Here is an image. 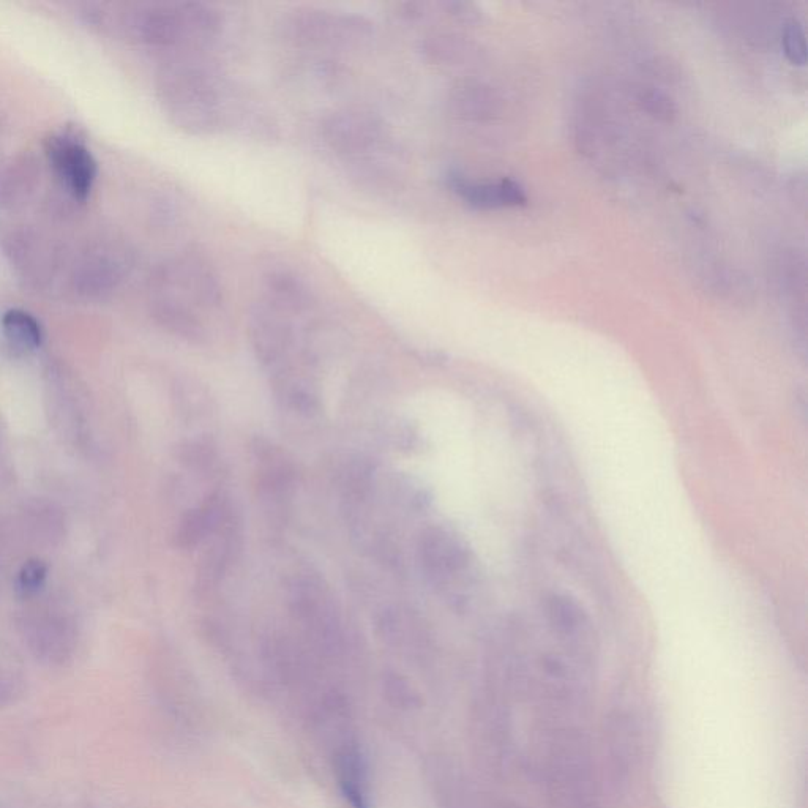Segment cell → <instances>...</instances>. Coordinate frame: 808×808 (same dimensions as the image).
I'll return each mask as SVG.
<instances>
[{
  "instance_id": "277c9868",
  "label": "cell",
  "mask_w": 808,
  "mask_h": 808,
  "mask_svg": "<svg viewBox=\"0 0 808 808\" xmlns=\"http://www.w3.org/2000/svg\"><path fill=\"white\" fill-rule=\"evenodd\" d=\"M286 29L291 38L305 45H337L354 42L370 34V24L365 19L315 10L292 16Z\"/></svg>"
},
{
  "instance_id": "6da1fadb",
  "label": "cell",
  "mask_w": 808,
  "mask_h": 808,
  "mask_svg": "<svg viewBox=\"0 0 808 808\" xmlns=\"http://www.w3.org/2000/svg\"><path fill=\"white\" fill-rule=\"evenodd\" d=\"M228 89L206 67H187L174 73L169 84V105L177 122L196 135H212L225 127L229 109Z\"/></svg>"
},
{
  "instance_id": "3957f363",
  "label": "cell",
  "mask_w": 808,
  "mask_h": 808,
  "mask_svg": "<svg viewBox=\"0 0 808 808\" xmlns=\"http://www.w3.org/2000/svg\"><path fill=\"white\" fill-rule=\"evenodd\" d=\"M288 318L267 303L251 313V345L261 365L270 370L285 368L296 348V333Z\"/></svg>"
},
{
  "instance_id": "8fae6325",
  "label": "cell",
  "mask_w": 808,
  "mask_h": 808,
  "mask_svg": "<svg viewBox=\"0 0 808 808\" xmlns=\"http://www.w3.org/2000/svg\"><path fill=\"white\" fill-rule=\"evenodd\" d=\"M452 105L458 116L480 119L487 116L493 108V97L487 87L476 83H464L453 90Z\"/></svg>"
},
{
  "instance_id": "52a82bcc",
  "label": "cell",
  "mask_w": 808,
  "mask_h": 808,
  "mask_svg": "<svg viewBox=\"0 0 808 808\" xmlns=\"http://www.w3.org/2000/svg\"><path fill=\"white\" fill-rule=\"evenodd\" d=\"M267 305L283 315H299L311 305V294L300 278L286 270H275L266 277Z\"/></svg>"
},
{
  "instance_id": "4fadbf2b",
  "label": "cell",
  "mask_w": 808,
  "mask_h": 808,
  "mask_svg": "<svg viewBox=\"0 0 808 808\" xmlns=\"http://www.w3.org/2000/svg\"><path fill=\"white\" fill-rule=\"evenodd\" d=\"M783 51L786 57L796 65H804L807 60V42L804 27L796 19H790L783 27Z\"/></svg>"
},
{
  "instance_id": "8992f818",
  "label": "cell",
  "mask_w": 808,
  "mask_h": 808,
  "mask_svg": "<svg viewBox=\"0 0 808 808\" xmlns=\"http://www.w3.org/2000/svg\"><path fill=\"white\" fill-rule=\"evenodd\" d=\"M48 157L73 196L86 199L97 176V161L89 149L72 136H53L48 141Z\"/></svg>"
},
{
  "instance_id": "9a60e30c",
  "label": "cell",
  "mask_w": 808,
  "mask_h": 808,
  "mask_svg": "<svg viewBox=\"0 0 808 808\" xmlns=\"http://www.w3.org/2000/svg\"><path fill=\"white\" fill-rule=\"evenodd\" d=\"M496 808H523V807H520V805L515 804V802H512V804H501V805H498V807H496Z\"/></svg>"
},
{
  "instance_id": "5bb4252c",
  "label": "cell",
  "mask_w": 808,
  "mask_h": 808,
  "mask_svg": "<svg viewBox=\"0 0 808 808\" xmlns=\"http://www.w3.org/2000/svg\"><path fill=\"white\" fill-rule=\"evenodd\" d=\"M641 101H643L644 108L648 109L652 116L659 117V119L670 120L676 113L673 101L662 92H657V90L644 92Z\"/></svg>"
},
{
  "instance_id": "7a4b0ae2",
  "label": "cell",
  "mask_w": 808,
  "mask_h": 808,
  "mask_svg": "<svg viewBox=\"0 0 808 808\" xmlns=\"http://www.w3.org/2000/svg\"><path fill=\"white\" fill-rule=\"evenodd\" d=\"M327 146L348 160L375 163L389 143L386 125L375 114L362 109H343L330 114L321 125Z\"/></svg>"
},
{
  "instance_id": "30bf717a",
  "label": "cell",
  "mask_w": 808,
  "mask_h": 808,
  "mask_svg": "<svg viewBox=\"0 0 808 808\" xmlns=\"http://www.w3.org/2000/svg\"><path fill=\"white\" fill-rule=\"evenodd\" d=\"M449 185L460 198L477 209H498L504 207L501 182L498 184H479L466 179L461 174H450Z\"/></svg>"
},
{
  "instance_id": "9c48e42d",
  "label": "cell",
  "mask_w": 808,
  "mask_h": 808,
  "mask_svg": "<svg viewBox=\"0 0 808 808\" xmlns=\"http://www.w3.org/2000/svg\"><path fill=\"white\" fill-rule=\"evenodd\" d=\"M5 337L19 349H35L42 345V327L27 311L10 310L2 318Z\"/></svg>"
},
{
  "instance_id": "7c38bea8",
  "label": "cell",
  "mask_w": 808,
  "mask_h": 808,
  "mask_svg": "<svg viewBox=\"0 0 808 808\" xmlns=\"http://www.w3.org/2000/svg\"><path fill=\"white\" fill-rule=\"evenodd\" d=\"M46 575H48V565L42 559H30L19 570L16 591L24 599L32 597L43 588Z\"/></svg>"
},
{
  "instance_id": "5b68a950",
  "label": "cell",
  "mask_w": 808,
  "mask_h": 808,
  "mask_svg": "<svg viewBox=\"0 0 808 808\" xmlns=\"http://www.w3.org/2000/svg\"><path fill=\"white\" fill-rule=\"evenodd\" d=\"M423 570L436 583H447L469 567V551L458 537L442 528L423 532L419 542Z\"/></svg>"
},
{
  "instance_id": "ba28073f",
  "label": "cell",
  "mask_w": 808,
  "mask_h": 808,
  "mask_svg": "<svg viewBox=\"0 0 808 808\" xmlns=\"http://www.w3.org/2000/svg\"><path fill=\"white\" fill-rule=\"evenodd\" d=\"M547 616L551 627L558 635L575 638L583 629V610L575 600L570 599L567 595H551L547 605Z\"/></svg>"
}]
</instances>
